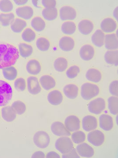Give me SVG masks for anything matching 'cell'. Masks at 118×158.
Wrapping results in <instances>:
<instances>
[{
  "mask_svg": "<svg viewBox=\"0 0 118 158\" xmlns=\"http://www.w3.org/2000/svg\"><path fill=\"white\" fill-rule=\"evenodd\" d=\"M99 93V87L95 84L86 83L81 87V96L85 100H90L98 96Z\"/></svg>",
  "mask_w": 118,
  "mask_h": 158,
  "instance_id": "obj_3",
  "label": "cell"
},
{
  "mask_svg": "<svg viewBox=\"0 0 118 158\" xmlns=\"http://www.w3.org/2000/svg\"><path fill=\"white\" fill-rule=\"evenodd\" d=\"M28 0H23V1H18V0H14V2L16 5L18 6H23L26 5L28 2Z\"/></svg>",
  "mask_w": 118,
  "mask_h": 158,
  "instance_id": "obj_50",
  "label": "cell"
},
{
  "mask_svg": "<svg viewBox=\"0 0 118 158\" xmlns=\"http://www.w3.org/2000/svg\"><path fill=\"white\" fill-rule=\"evenodd\" d=\"M2 116L7 122H12L16 118V113L12 106H7L2 108Z\"/></svg>",
  "mask_w": 118,
  "mask_h": 158,
  "instance_id": "obj_23",
  "label": "cell"
},
{
  "mask_svg": "<svg viewBox=\"0 0 118 158\" xmlns=\"http://www.w3.org/2000/svg\"><path fill=\"white\" fill-rule=\"evenodd\" d=\"M33 141L37 147L43 149L46 148L49 145L50 137L46 132L39 131L34 135Z\"/></svg>",
  "mask_w": 118,
  "mask_h": 158,
  "instance_id": "obj_5",
  "label": "cell"
},
{
  "mask_svg": "<svg viewBox=\"0 0 118 158\" xmlns=\"http://www.w3.org/2000/svg\"><path fill=\"white\" fill-rule=\"evenodd\" d=\"M78 30L79 32L83 35H88L92 33L94 29V24L91 21L84 19L79 23Z\"/></svg>",
  "mask_w": 118,
  "mask_h": 158,
  "instance_id": "obj_22",
  "label": "cell"
},
{
  "mask_svg": "<svg viewBox=\"0 0 118 158\" xmlns=\"http://www.w3.org/2000/svg\"><path fill=\"white\" fill-rule=\"evenodd\" d=\"M101 31L104 33H112L117 28V24L112 19L106 18L101 23Z\"/></svg>",
  "mask_w": 118,
  "mask_h": 158,
  "instance_id": "obj_17",
  "label": "cell"
},
{
  "mask_svg": "<svg viewBox=\"0 0 118 158\" xmlns=\"http://www.w3.org/2000/svg\"><path fill=\"white\" fill-rule=\"evenodd\" d=\"M65 126L69 132L76 131L80 128V121L78 117L74 115L68 116L65 120Z\"/></svg>",
  "mask_w": 118,
  "mask_h": 158,
  "instance_id": "obj_9",
  "label": "cell"
},
{
  "mask_svg": "<svg viewBox=\"0 0 118 158\" xmlns=\"http://www.w3.org/2000/svg\"><path fill=\"white\" fill-rule=\"evenodd\" d=\"M108 109L111 114L116 115L118 113V98L117 97L112 96L108 99Z\"/></svg>",
  "mask_w": 118,
  "mask_h": 158,
  "instance_id": "obj_35",
  "label": "cell"
},
{
  "mask_svg": "<svg viewBox=\"0 0 118 158\" xmlns=\"http://www.w3.org/2000/svg\"><path fill=\"white\" fill-rule=\"evenodd\" d=\"M27 72L32 75L39 74L41 71V67L40 63L36 59H32L28 62L26 66Z\"/></svg>",
  "mask_w": 118,
  "mask_h": 158,
  "instance_id": "obj_21",
  "label": "cell"
},
{
  "mask_svg": "<svg viewBox=\"0 0 118 158\" xmlns=\"http://www.w3.org/2000/svg\"><path fill=\"white\" fill-rule=\"evenodd\" d=\"M82 125L83 130L86 132H90L98 127V121L95 116L88 115L83 118Z\"/></svg>",
  "mask_w": 118,
  "mask_h": 158,
  "instance_id": "obj_10",
  "label": "cell"
},
{
  "mask_svg": "<svg viewBox=\"0 0 118 158\" xmlns=\"http://www.w3.org/2000/svg\"><path fill=\"white\" fill-rule=\"evenodd\" d=\"M19 58L16 47L9 44H0V69L14 65Z\"/></svg>",
  "mask_w": 118,
  "mask_h": 158,
  "instance_id": "obj_1",
  "label": "cell"
},
{
  "mask_svg": "<svg viewBox=\"0 0 118 158\" xmlns=\"http://www.w3.org/2000/svg\"><path fill=\"white\" fill-rule=\"evenodd\" d=\"M36 34L31 29L26 28L22 34V37L25 42L31 43L34 41L36 38Z\"/></svg>",
  "mask_w": 118,
  "mask_h": 158,
  "instance_id": "obj_41",
  "label": "cell"
},
{
  "mask_svg": "<svg viewBox=\"0 0 118 158\" xmlns=\"http://www.w3.org/2000/svg\"><path fill=\"white\" fill-rule=\"evenodd\" d=\"M55 147L58 151L63 154L68 153L73 148L72 140L67 136L58 138L55 143Z\"/></svg>",
  "mask_w": 118,
  "mask_h": 158,
  "instance_id": "obj_4",
  "label": "cell"
},
{
  "mask_svg": "<svg viewBox=\"0 0 118 158\" xmlns=\"http://www.w3.org/2000/svg\"><path fill=\"white\" fill-rule=\"evenodd\" d=\"M31 158H45V155L41 151L36 152L32 155Z\"/></svg>",
  "mask_w": 118,
  "mask_h": 158,
  "instance_id": "obj_48",
  "label": "cell"
},
{
  "mask_svg": "<svg viewBox=\"0 0 118 158\" xmlns=\"http://www.w3.org/2000/svg\"><path fill=\"white\" fill-rule=\"evenodd\" d=\"M118 81L117 80L112 82L110 84L109 86L110 93L113 96L117 97L118 95Z\"/></svg>",
  "mask_w": 118,
  "mask_h": 158,
  "instance_id": "obj_45",
  "label": "cell"
},
{
  "mask_svg": "<svg viewBox=\"0 0 118 158\" xmlns=\"http://www.w3.org/2000/svg\"><path fill=\"white\" fill-rule=\"evenodd\" d=\"M86 77L88 81L97 83L101 81L102 75L100 71L95 69H90L87 72Z\"/></svg>",
  "mask_w": 118,
  "mask_h": 158,
  "instance_id": "obj_27",
  "label": "cell"
},
{
  "mask_svg": "<svg viewBox=\"0 0 118 158\" xmlns=\"http://www.w3.org/2000/svg\"><path fill=\"white\" fill-rule=\"evenodd\" d=\"M36 46L39 50L42 52H46L48 50L50 47L49 40L44 37H40L36 41Z\"/></svg>",
  "mask_w": 118,
  "mask_h": 158,
  "instance_id": "obj_39",
  "label": "cell"
},
{
  "mask_svg": "<svg viewBox=\"0 0 118 158\" xmlns=\"http://www.w3.org/2000/svg\"><path fill=\"white\" fill-rule=\"evenodd\" d=\"M106 107V103L104 99L98 98L90 102L88 105V109L90 113L95 115L101 114Z\"/></svg>",
  "mask_w": 118,
  "mask_h": 158,
  "instance_id": "obj_6",
  "label": "cell"
},
{
  "mask_svg": "<svg viewBox=\"0 0 118 158\" xmlns=\"http://www.w3.org/2000/svg\"><path fill=\"white\" fill-rule=\"evenodd\" d=\"M59 15L62 21L73 20L76 16V11L70 6H64L59 10Z\"/></svg>",
  "mask_w": 118,
  "mask_h": 158,
  "instance_id": "obj_13",
  "label": "cell"
},
{
  "mask_svg": "<svg viewBox=\"0 0 118 158\" xmlns=\"http://www.w3.org/2000/svg\"><path fill=\"white\" fill-rule=\"evenodd\" d=\"M105 139L104 134L101 131L95 130L88 134L87 140L89 142L95 146L99 147L104 143Z\"/></svg>",
  "mask_w": 118,
  "mask_h": 158,
  "instance_id": "obj_7",
  "label": "cell"
},
{
  "mask_svg": "<svg viewBox=\"0 0 118 158\" xmlns=\"http://www.w3.org/2000/svg\"><path fill=\"white\" fill-rule=\"evenodd\" d=\"M26 22L20 19H16L11 25V29L15 33H20L26 27Z\"/></svg>",
  "mask_w": 118,
  "mask_h": 158,
  "instance_id": "obj_30",
  "label": "cell"
},
{
  "mask_svg": "<svg viewBox=\"0 0 118 158\" xmlns=\"http://www.w3.org/2000/svg\"><path fill=\"white\" fill-rule=\"evenodd\" d=\"M12 107L15 111L16 114L21 115L25 113L26 110V105L21 101H16L12 104Z\"/></svg>",
  "mask_w": 118,
  "mask_h": 158,
  "instance_id": "obj_38",
  "label": "cell"
},
{
  "mask_svg": "<svg viewBox=\"0 0 118 158\" xmlns=\"http://www.w3.org/2000/svg\"><path fill=\"white\" fill-rule=\"evenodd\" d=\"M46 157L47 158H60L59 155L57 153L55 152H50L47 153L46 155Z\"/></svg>",
  "mask_w": 118,
  "mask_h": 158,
  "instance_id": "obj_49",
  "label": "cell"
},
{
  "mask_svg": "<svg viewBox=\"0 0 118 158\" xmlns=\"http://www.w3.org/2000/svg\"><path fill=\"white\" fill-rule=\"evenodd\" d=\"M95 51L94 47L92 45L86 44L82 47L79 55L81 58L84 61H88L92 60L95 55Z\"/></svg>",
  "mask_w": 118,
  "mask_h": 158,
  "instance_id": "obj_15",
  "label": "cell"
},
{
  "mask_svg": "<svg viewBox=\"0 0 118 158\" xmlns=\"http://www.w3.org/2000/svg\"><path fill=\"white\" fill-rule=\"evenodd\" d=\"M63 91L66 97L70 99H74L78 96L79 88L76 85L69 84L64 87Z\"/></svg>",
  "mask_w": 118,
  "mask_h": 158,
  "instance_id": "obj_25",
  "label": "cell"
},
{
  "mask_svg": "<svg viewBox=\"0 0 118 158\" xmlns=\"http://www.w3.org/2000/svg\"><path fill=\"white\" fill-rule=\"evenodd\" d=\"M42 16L47 21L55 19L58 16V10L56 8H45L42 12Z\"/></svg>",
  "mask_w": 118,
  "mask_h": 158,
  "instance_id": "obj_32",
  "label": "cell"
},
{
  "mask_svg": "<svg viewBox=\"0 0 118 158\" xmlns=\"http://www.w3.org/2000/svg\"><path fill=\"white\" fill-rule=\"evenodd\" d=\"M27 86L29 93L33 95L40 93L41 90L38 78L36 77L31 76L27 79Z\"/></svg>",
  "mask_w": 118,
  "mask_h": 158,
  "instance_id": "obj_11",
  "label": "cell"
},
{
  "mask_svg": "<svg viewBox=\"0 0 118 158\" xmlns=\"http://www.w3.org/2000/svg\"><path fill=\"white\" fill-rule=\"evenodd\" d=\"M31 25L35 31L41 32L45 29L46 23L41 18L37 16L32 20Z\"/></svg>",
  "mask_w": 118,
  "mask_h": 158,
  "instance_id": "obj_31",
  "label": "cell"
},
{
  "mask_svg": "<svg viewBox=\"0 0 118 158\" xmlns=\"http://www.w3.org/2000/svg\"><path fill=\"white\" fill-rule=\"evenodd\" d=\"M18 49L19 55L23 58L30 57L33 52V48L31 46L23 43H20L18 45Z\"/></svg>",
  "mask_w": 118,
  "mask_h": 158,
  "instance_id": "obj_33",
  "label": "cell"
},
{
  "mask_svg": "<svg viewBox=\"0 0 118 158\" xmlns=\"http://www.w3.org/2000/svg\"><path fill=\"white\" fill-rule=\"evenodd\" d=\"M62 158H79L80 156H79L76 152V149L75 148H73L68 153L63 154L62 155Z\"/></svg>",
  "mask_w": 118,
  "mask_h": 158,
  "instance_id": "obj_47",
  "label": "cell"
},
{
  "mask_svg": "<svg viewBox=\"0 0 118 158\" xmlns=\"http://www.w3.org/2000/svg\"><path fill=\"white\" fill-rule=\"evenodd\" d=\"M0 29H1V27H0Z\"/></svg>",
  "mask_w": 118,
  "mask_h": 158,
  "instance_id": "obj_53",
  "label": "cell"
},
{
  "mask_svg": "<svg viewBox=\"0 0 118 158\" xmlns=\"http://www.w3.org/2000/svg\"><path fill=\"white\" fill-rule=\"evenodd\" d=\"M13 96V90L9 83L0 80V107L5 106L10 102Z\"/></svg>",
  "mask_w": 118,
  "mask_h": 158,
  "instance_id": "obj_2",
  "label": "cell"
},
{
  "mask_svg": "<svg viewBox=\"0 0 118 158\" xmlns=\"http://www.w3.org/2000/svg\"><path fill=\"white\" fill-rule=\"evenodd\" d=\"M72 141L75 144H79L84 142L86 138L85 134L82 131H76L71 135Z\"/></svg>",
  "mask_w": 118,
  "mask_h": 158,
  "instance_id": "obj_40",
  "label": "cell"
},
{
  "mask_svg": "<svg viewBox=\"0 0 118 158\" xmlns=\"http://www.w3.org/2000/svg\"><path fill=\"white\" fill-rule=\"evenodd\" d=\"M105 48L108 50L117 49L118 43L117 36L114 34H107L104 38Z\"/></svg>",
  "mask_w": 118,
  "mask_h": 158,
  "instance_id": "obj_16",
  "label": "cell"
},
{
  "mask_svg": "<svg viewBox=\"0 0 118 158\" xmlns=\"http://www.w3.org/2000/svg\"><path fill=\"white\" fill-rule=\"evenodd\" d=\"M68 61L63 57L58 58L54 63L55 69L59 72H63L68 67Z\"/></svg>",
  "mask_w": 118,
  "mask_h": 158,
  "instance_id": "obj_34",
  "label": "cell"
},
{
  "mask_svg": "<svg viewBox=\"0 0 118 158\" xmlns=\"http://www.w3.org/2000/svg\"><path fill=\"white\" fill-rule=\"evenodd\" d=\"M16 14L18 17L24 19L29 20L34 15V10L28 6L19 7L16 9Z\"/></svg>",
  "mask_w": 118,
  "mask_h": 158,
  "instance_id": "obj_20",
  "label": "cell"
},
{
  "mask_svg": "<svg viewBox=\"0 0 118 158\" xmlns=\"http://www.w3.org/2000/svg\"><path fill=\"white\" fill-rule=\"evenodd\" d=\"M99 127L106 131H111L113 127V120L111 116L103 114L99 118Z\"/></svg>",
  "mask_w": 118,
  "mask_h": 158,
  "instance_id": "obj_14",
  "label": "cell"
},
{
  "mask_svg": "<svg viewBox=\"0 0 118 158\" xmlns=\"http://www.w3.org/2000/svg\"><path fill=\"white\" fill-rule=\"evenodd\" d=\"M42 4L43 7L46 8H55L56 1L55 0H43Z\"/></svg>",
  "mask_w": 118,
  "mask_h": 158,
  "instance_id": "obj_46",
  "label": "cell"
},
{
  "mask_svg": "<svg viewBox=\"0 0 118 158\" xmlns=\"http://www.w3.org/2000/svg\"><path fill=\"white\" fill-rule=\"evenodd\" d=\"M76 150L82 157L91 158L95 154L94 148L86 143H82L76 147Z\"/></svg>",
  "mask_w": 118,
  "mask_h": 158,
  "instance_id": "obj_12",
  "label": "cell"
},
{
  "mask_svg": "<svg viewBox=\"0 0 118 158\" xmlns=\"http://www.w3.org/2000/svg\"><path fill=\"white\" fill-rule=\"evenodd\" d=\"M40 83L42 88L46 90H51L56 85L55 79L49 75H43L41 77L40 79Z\"/></svg>",
  "mask_w": 118,
  "mask_h": 158,
  "instance_id": "obj_24",
  "label": "cell"
},
{
  "mask_svg": "<svg viewBox=\"0 0 118 158\" xmlns=\"http://www.w3.org/2000/svg\"><path fill=\"white\" fill-rule=\"evenodd\" d=\"M61 29L63 34L66 35H72L76 31V26L75 23L72 22H66L62 24Z\"/></svg>",
  "mask_w": 118,
  "mask_h": 158,
  "instance_id": "obj_36",
  "label": "cell"
},
{
  "mask_svg": "<svg viewBox=\"0 0 118 158\" xmlns=\"http://www.w3.org/2000/svg\"><path fill=\"white\" fill-rule=\"evenodd\" d=\"M26 82L23 78H18L14 81V88L18 91H24L26 88Z\"/></svg>",
  "mask_w": 118,
  "mask_h": 158,
  "instance_id": "obj_44",
  "label": "cell"
},
{
  "mask_svg": "<svg viewBox=\"0 0 118 158\" xmlns=\"http://www.w3.org/2000/svg\"><path fill=\"white\" fill-rule=\"evenodd\" d=\"M13 9V5L12 2L9 0L0 1V10L3 12H10Z\"/></svg>",
  "mask_w": 118,
  "mask_h": 158,
  "instance_id": "obj_42",
  "label": "cell"
},
{
  "mask_svg": "<svg viewBox=\"0 0 118 158\" xmlns=\"http://www.w3.org/2000/svg\"><path fill=\"white\" fill-rule=\"evenodd\" d=\"M114 17L117 20H118V7H117L113 12Z\"/></svg>",
  "mask_w": 118,
  "mask_h": 158,
  "instance_id": "obj_51",
  "label": "cell"
},
{
  "mask_svg": "<svg viewBox=\"0 0 118 158\" xmlns=\"http://www.w3.org/2000/svg\"><path fill=\"white\" fill-rule=\"evenodd\" d=\"M105 35L101 30H97L92 35V41L94 45L101 48L104 44Z\"/></svg>",
  "mask_w": 118,
  "mask_h": 158,
  "instance_id": "obj_26",
  "label": "cell"
},
{
  "mask_svg": "<svg viewBox=\"0 0 118 158\" xmlns=\"http://www.w3.org/2000/svg\"><path fill=\"white\" fill-rule=\"evenodd\" d=\"M2 73L5 78L9 81H14L18 76L17 69L12 66L3 69Z\"/></svg>",
  "mask_w": 118,
  "mask_h": 158,
  "instance_id": "obj_29",
  "label": "cell"
},
{
  "mask_svg": "<svg viewBox=\"0 0 118 158\" xmlns=\"http://www.w3.org/2000/svg\"><path fill=\"white\" fill-rule=\"evenodd\" d=\"M51 129L53 134L58 137L71 135L70 132L67 129L65 125L61 122L56 121L53 123L51 125Z\"/></svg>",
  "mask_w": 118,
  "mask_h": 158,
  "instance_id": "obj_8",
  "label": "cell"
},
{
  "mask_svg": "<svg viewBox=\"0 0 118 158\" xmlns=\"http://www.w3.org/2000/svg\"><path fill=\"white\" fill-rule=\"evenodd\" d=\"M80 69L77 65H73L68 69L66 72L67 77L69 79H74L78 76Z\"/></svg>",
  "mask_w": 118,
  "mask_h": 158,
  "instance_id": "obj_43",
  "label": "cell"
},
{
  "mask_svg": "<svg viewBox=\"0 0 118 158\" xmlns=\"http://www.w3.org/2000/svg\"><path fill=\"white\" fill-rule=\"evenodd\" d=\"M0 118H1V113H0Z\"/></svg>",
  "mask_w": 118,
  "mask_h": 158,
  "instance_id": "obj_52",
  "label": "cell"
},
{
  "mask_svg": "<svg viewBox=\"0 0 118 158\" xmlns=\"http://www.w3.org/2000/svg\"><path fill=\"white\" fill-rule=\"evenodd\" d=\"M14 15L13 13H9L0 14V22L3 27H8L12 24L14 21Z\"/></svg>",
  "mask_w": 118,
  "mask_h": 158,
  "instance_id": "obj_37",
  "label": "cell"
},
{
  "mask_svg": "<svg viewBox=\"0 0 118 158\" xmlns=\"http://www.w3.org/2000/svg\"><path fill=\"white\" fill-rule=\"evenodd\" d=\"M59 46L64 52H70L74 48L75 42L71 37H64L60 40Z\"/></svg>",
  "mask_w": 118,
  "mask_h": 158,
  "instance_id": "obj_19",
  "label": "cell"
},
{
  "mask_svg": "<svg viewBox=\"0 0 118 158\" xmlns=\"http://www.w3.org/2000/svg\"><path fill=\"white\" fill-rule=\"evenodd\" d=\"M105 62L110 65L118 66V52L117 50L107 51L104 55Z\"/></svg>",
  "mask_w": 118,
  "mask_h": 158,
  "instance_id": "obj_28",
  "label": "cell"
},
{
  "mask_svg": "<svg viewBox=\"0 0 118 158\" xmlns=\"http://www.w3.org/2000/svg\"><path fill=\"white\" fill-rule=\"evenodd\" d=\"M47 100L51 104L58 106L62 103L63 98L60 91L58 90H53L51 91L47 95Z\"/></svg>",
  "mask_w": 118,
  "mask_h": 158,
  "instance_id": "obj_18",
  "label": "cell"
}]
</instances>
